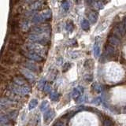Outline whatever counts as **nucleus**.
<instances>
[{"mask_svg":"<svg viewBox=\"0 0 126 126\" xmlns=\"http://www.w3.org/2000/svg\"><path fill=\"white\" fill-rule=\"evenodd\" d=\"M9 90L12 93L18 94V95H26L31 92V88L27 84L24 86L10 85L9 87Z\"/></svg>","mask_w":126,"mask_h":126,"instance_id":"1","label":"nucleus"},{"mask_svg":"<svg viewBox=\"0 0 126 126\" xmlns=\"http://www.w3.org/2000/svg\"><path fill=\"white\" fill-rule=\"evenodd\" d=\"M29 39L30 41H32V43H37V44L42 46L47 45L50 43V39L46 35H36L31 33L29 35Z\"/></svg>","mask_w":126,"mask_h":126,"instance_id":"2","label":"nucleus"},{"mask_svg":"<svg viewBox=\"0 0 126 126\" xmlns=\"http://www.w3.org/2000/svg\"><path fill=\"white\" fill-rule=\"evenodd\" d=\"M26 47L29 50V51L35 53L40 56H43V54H45L47 52V50L43 47L42 45L37 44V43H27Z\"/></svg>","mask_w":126,"mask_h":126,"instance_id":"3","label":"nucleus"},{"mask_svg":"<svg viewBox=\"0 0 126 126\" xmlns=\"http://www.w3.org/2000/svg\"><path fill=\"white\" fill-rule=\"evenodd\" d=\"M32 34H36V35H46L50 33V28L49 25H38L35 26L32 29Z\"/></svg>","mask_w":126,"mask_h":126,"instance_id":"4","label":"nucleus"},{"mask_svg":"<svg viewBox=\"0 0 126 126\" xmlns=\"http://www.w3.org/2000/svg\"><path fill=\"white\" fill-rule=\"evenodd\" d=\"M25 55L26 58L30 59L32 62H42L43 60L42 56H40V55H39L35 53L32 52V51H29V50L25 52Z\"/></svg>","mask_w":126,"mask_h":126,"instance_id":"5","label":"nucleus"},{"mask_svg":"<svg viewBox=\"0 0 126 126\" xmlns=\"http://www.w3.org/2000/svg\"><path fill=\"white\" fill-rule=\"evenodd\" d=\"M21 73H22L24 77L28 79V80H32V81H34L35 80V75L33 73V72L27 69L26 68H25V67L21 69Z\"/></svg>","mask_w":126,"mask_h":126,"instance_id":"6","label":"nucleus"},{"mask_svg":"<svg viewBox=\"0 0 126 126\" xmlns=\"http://www.w3.org/2000/svg\"><path fill=\"white\" fill-rule=\"evenodd\" d=\"M84 87H82V86H78L77 87V88H73V92H72V97L73 98H74V99H77V98L81 96L83 93H84Z\"/></svg>","mask_w":126,"mask_h":126,"instance_id":"7","label":"nucleus"},{"mask_svg":"<svg viewBox=\"0 0 126 126\" xmlns=\"http://www.w3.org/2000/svg\"><path fill=\"white\" fill-rule=\"evenodd\" d=\"M14 104V102L11 101L9 98H0V108H7L10 107Z\"/></svg>","mask_w":126,"mask_h":126,"instance_id":"8","label":"nucleus"},{"mask_svg":"<svg viewBox=\"0 0 126 126\" xmlns=\"http://www.w3.org/2000/svg\"><path fill=\"white\" fill-rule=\"evenodd\" d=\"M24 66H25V68L32 71H32L35 72V71L38 70V65L35 63H34V62H24Z\"/></svg>","mask_w":126,"mask_h":126,"instance_id":"9","label":"nucleus"},{"mask_svg":"<svg viewBox=\"0 0 126 126\" xmlns=\"http://www.w3.org/2000/svg\"><path fill=\"white\" fill-rule=\"evenodd\" d=\"M55 115V112L53 110H47V111H45L44 115H43V119H44L45 122L50 121Z\"/></svg>","mask_w":126,"mask_h":126,"instance_id":"10","label":"nucleus"},{"mask_svg":"<svg viewBox=\"0 0 126 126\" xmlns=\"http://www.w3.org/2000/svg\"><path fill=\"white\" fill-rule=\"evenodd\" d=\"M39 16H40L41 21L42 22L47 21V20H50L51 17H52V12H51L50 10H47L45 11L42 12L41 14H39Z\"/></svg>","mask_w":126,"mask_h":126,"instance_id":"11","label":"nucleus"},{"mask_svg":"<svg viewBox=\"0 0 126 126\" xmlns=\"http://www.w3.org/2000/svg\"><path fill=\"white\" fill-rule=\"evenodd\" d=\"M114 54H115V50L114 48L110 45H106V51H105V54L106 57L108 58H111L113 57Z\"/></svg>","mask_w":126,"mask_h":126,"instance_id":"12","label":"nucleus"},{"mask_svg":"<svg viewBox=\"0 0 126 126\" xmlns=\"http://www.w3.org/2000/svg\"><path fill=\"white\" fill-rule=\"evenodd\" d=\"M108 42L110 44V46H118L120 44V39H118L117 37H116L115 35H111L110 36L108 39Z\"/></svg>","mask_w":126,"mask_h":126,"instance_id":"13","label":"nucleus"},{"mask_svg":"<svg viewBox=\"0 0 126 126\" xmlns=\"http://www.w3.org/2000/svg\"><path fill=\"white\" fill-rule=\"evenodd\" d=\"M13 81L17 86H24V85H25V80L21 77H14Z\"/></svg>","mask_w":126,"mask_h":126,"instance_id":"14","label":"nucleus"},{"mask_svg":"<svg viewBox=\"0 0 126 126\" xmlns=\"http://www.w3.org/2000/svg\"><path fill=\"white\" fill-rule=\"evenodd\" d=\"M88 19L92 24H95L98 20V14L94 11L90 12V14H88Z\"/></svg>","mask_w":126,"mask_h":126,"instance_id":"15","label":"nucleus"},{"mask_svg":"<svg viewBox=\"0 0 126 126\" xmlns=\"http://www.w3.org/2000/svg\"><path fill=\"white\" fill-rule=\"evenodd\" d=\"M43 2L42 1L33 2L32 4L31 5V8H32V10H39L43 6Z\"/></svg>","mask_w":126,"mask_h":126,"instance_id":"16","label":"nucleus"},{"mask_svg":"<svg viewBox=\"0 0 126 126\" xmlns=\"http://www.w3.org/2000/svg\"><path fill=\"white\" fill-rule=\"evenodd\" d=\"M92 6L96 10H102L104 6L103 3H102V2H98V1H92Z\"/></svg>","mask_w":126,"mask_h":126,"instance_id":"17","label":"nucleus"},{"mask_svg":"<svg viewBox=\"0 0 126 126\" xmlns=\"http://www.w3.org/2000/svg\"><path fill=\"white\" fill-rule=\"evenodd\" d=\"M48 107H49L48 101L44 100V101H43L42 103L40 104V106H39V110H40L41 111H43V112H45V111H47V110H49Z\"/></svg>","mask_w":126,"mask_h":126,"instance_id":"18","label":"nucleus"},{"mask_svg":"<svg viewBox=\"0 0 126 126\" xmlns=\"http://www.w3.org/2000/svg\"><path fill=\"white\" fill-rule=\"evenodd\" d=\"M8 121H9V117H8V115H6L3 113H0V124H6Z\"/></svg>","mask_w":126,"mask_h":126,"instance_id":"19","label":"nucleus"},{"mask_svg":"<svg viewBox=\"0 0 126 126\" xmlns=\"http://www.w3.org/2000/svg\"><path fill=\"white\" fill-rule=\"evenodd\" d=\"M99 54H100V47H99V45L98 44V43L95 42L94 46V57H95L96 58H98Z\"/></svg>","mask_w":126,"mask_h":126,"instance_id":"20","label":"nucleus"},{"mask_svg":"<svg viewBox=\"0 0 126 126\" xmlns=\"http://www.w3.org/2000/svg\"><path fill=\"white\" fill-rule=\"evenodd\" d=\"M81 28L83 29V30H84V31H88L90 29V24L88 22V20H83L82 22H81Z\"/></svg>","mask_w":126,"mask_h":126,"instance_id":"21","label":"nucleus"},{"mask_svg":"<svg viewBox=\"0 0 126 126\" xmlns=\"http://www.w3.org/2000/svg\"><path fill=\"white\" fill-rule=\"evenodd\" d=\"M37 105H38V100L35 99V98H33V99H32L30 101L29 104V110H32L35 109L37 106Z\"/></svg>","mask_w":126,"mask_h":126,"instance_id":"22","label":"nucleus"},{"mask_svg":"<svg viewBox=\"0 0 126 126\" xmlns=\"http://www.w3.org/2000/svg\"><path fill=\"white\" fill-rule=\"evenodd\" d=\"M59 98V94L57 92H51L50 94V98L52 101H57Z\"/></svg>","mask_w":126,"mask_h":126,"instance_id":"23","label":"nucleus"},{"mask_svg":"<svg viewBox=\"0 0 126 126\" xmlns=\"http://www.w3.org/2000/svg\"><path fill=\"white\" fill-rule=\"evenodd\" d=\"M92 88H93L94 91H95V92H98V93L101 92V91H102V87H101L100 84H98V83H94V84H92Z\"/></svg>","mask_w":126,"mask_h":126,"instance_id":"24","label":"nucleus"},{"mask_svg":"<svg viewBox=\"0 0 126 126\" xmlns=\"http://www.w3.org/2000/svg\"><path fill=\"white\" fill-rule=\"evenodd\" d=\"M65 29L66 30L69 32H72L73 29H74V25L72 21H69L68 23L66 24V26H65Z\"/></svg>","mask_w":126,"mask_h":126,"instance_id":"25","label":"nucleus"},{"mask_svg":"<svg viewBox=\"0 0 126 126\" xmlns=\"http://www.w3.org/2000/svg\"><path fill=\"white\" fill-rule=\"evenodd\" d=\"M87 99H88V96H87V94H84V95H81L77 99V104H80L82 102H85Z\"/></svg>","mask_w":126,"mask_h":126,"instance_id":"26","label":"nucleus"},{"mask_svg":"<svg viewBox=\"0 0 126 126\" xmlns=\"http://www.w3.org/2000/svg\"><path fill=\"white\" fill-rule=\"evenodd\" d=\"M62 9L64 10L65 11L69 10V7H70L69 2H68V1H64V2H62Z\"/></svg>","mask_w":126,"mask_h":126,"instance_id":"27","label":"nucleus"},{"mask_svg":"<svg viewBox=\"0 0 126 126\" xmlns=\"http://www.w3.org/2000/svg\"><path fill=\"white\" fill-rule=\"evenodd\" d=\"M117 27V29H118V30H119V32H121V35L125 33V25H124V24H123V23L119 24V25H118Z\"/></svg>","mask_w":126,"mask_h":126,"instance_id":"28","label":"nucleus"},{"mask_svg":"<svg viewBox=\"0 0 126 126\" xmlns=\"http://www.w3.org/2000/svg\"><path fill=\"white\" fill-rule=\"evenodd\" d=\"M45 85H46V81H45V80H40L39 81V83H38V88L42 90V89L44 88Z\"/></svg>","mask_w":126,"mask_h":126,"instance_id":"29","label":"nucleus"},{"mask_svg":"<svg viewBox=\"0 0 126 126\" xmlns=\"http://www.w3.org/2000/svg\"><path fill=\"white\" fill-rule=\"evenodd\" d=\"M17 116V111H16V110H13V111L10 112L9 113V119L11 118V119H16V117Z\"/></svg>","mask_w":126,"mask_h":126,"instance_id":"30","label":"nucleus"},{"mask_svg":"<svg viewBox=\"0 0 126 126\" xmlns=\"http://www.w3.org/2000/svg\"><path fill=\"white\" fill-rule=\"evenodd\" d=\"M66 124L65 121H63L62 120H58L54 124V126H65Z\"/></svg>","mask_w":126,"mask_h":126,"instance_id":"31","label":"nucleus"},{"mask_svg":"<svg viewBox=\"0 0 126 126\" xmlns=\"http://www.w3.org/2000/svg\"><path fill=\"white\" fill-rule=\"evenodd\" d=\"M43 90H44L45 93H51L52 88H51V86L50 84H46L45 87H44V88H43Z\"/></svg>","mask_w":126,"mask_h":126,"instance_id":"32","label":"nucleus"},{"mask_svg":"<svg viewBox=\"0 0 126 126\" xmlns=\"http://www.w3.org/2000/svg\"><path fill=\"white\" fill-rule=\"evenodd\" d=\"M102 102V99L100 97H96L95 98H94L92 100V103L94 105H99Z\"/></svg>","mask_w":126,"mask_h":126,"instance_id":"33","label":"nucleus"},{"mask_svg":"<svg viewBox=\"0 0 126 126\" xmlns=\"http://www.w3.org/2000/svg\"><path fill=\"white\" fill-rule=\"evenodd\" d=\"M103 126H113V123L110 119H105L103 122Z\"/></svg>","mask_w":126,"mask_h":126,"instance_id":"34","label":"nucleus"},{"mask_svg":"<svg viewBox=\"0 0 126 126\" xmlns=\"http://www.w3.org/2000/svg\"><path fill=\"white\" fill-rule=\"evenodd\" d=\"M84 79L88 82H92V80H93V76H92V75H85Z\"/></svg>","mask_w":126,"mask_h":126,"instance_id":"35","label":"nucleus"},{"mask_svg":"<svg viewBox=\"0 0 126 126\" xmlns=\"http://www.w3.org/2000/svg\"><path fill=\"white\" fill-rule=\"evenodd\" d=\"M71 67V65H70V63L69 62H67V63H65V65H64V67H63V72H65V71H67V70H69V69Z\"/></svg>","mask_w":126,"mask_h":126,"instance_id":"36","label":"nucleus"},{"mask_svg":"<svg viewBox=\"0 0 126 126\" xmlns=\"http://www.w3.org/2000/svg\"><path fill=\"white\" fill-rule=\"evenodd\" d=\"M124 25H126V17H125V19H124Z\"/></svg>","mask_w":126,"mask_h":126,"instance_id":"37","label":"nucleus"},{"mask_svg":"<svg viewBox=\"0 0 126 126\" xmlns=\"http://www.w3.org/2000/svg\"><path fill=\"white\" fill-rule=\"evenodd\" d=\"M125 111L126 112V106H125Z\"/></svg>","mask_w":126,"mask_h":126,"instance_id":"38","label":"nucleus"}]
</instances>
